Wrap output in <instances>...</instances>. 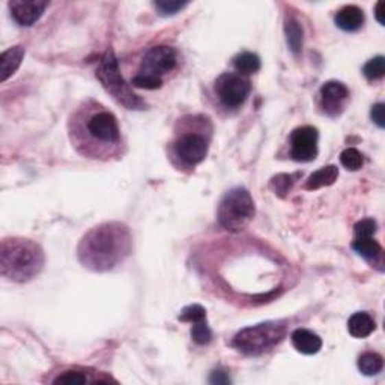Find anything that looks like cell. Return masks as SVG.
Here are the masks:
<instances>
[{"label": "cell", "mask_w": 385, "mask_h": 385, "mask_svg": "<svg viewBox=\"0 0 385 385\" xmlns=\"http://www.w3.org/2000/svg\"><path fill=\"white\" fill-rule=\"evenodd\" d=\"M69 140L75 151L91 160L108 161L122 155L124 140L117 117L95 100L78 106L68 121Z\"/></svg>", "instance_id": "6da1fadb"}, {"label": "cell", "mask_w": 385, "mask_h": 385, "mask_svg": "<svg viewBox=\"0 0 385 385\" xmlns=\"http://www.w3.org/2000/svg\"><path fill=\"white\" fill-rule=\"evenodd\" d=\"M77 251L86 268L97 272L113 270L131 253L130 229L117 222L98 224L82 238Z\"/></svg>", "instance_id": "7a4b0ae2"}, {"label": "cell", "mask_w": 385, "mask_h": 385, "mask_svg": "<svg viewBox=\"0 0 385 385\" xmlns=\"http://www.w3.org/2000/svg\"><path fill=\"white\" fill-rule=\"evenodd\" d=\"M212 137L209 117L190 115L176 124L174 140L170 141V159L179 170H191L207 159Z\"/></svg>", "instance_id": "3957f363"}, {"label": "cell", "mask_w": 385, "mask_h": 385, "mask_svg": "<svg viewBox=\"0 0 385 385\" xmlns=\"http://www.w3.org/2000/svg\"><path fill=\"white\" fill-rule=\"evenodd\" d=\"M44 251L35 241L26 238H6L0 250L2 276L15 283H27L44 268Z\"/></svg>", "instance_id": "277c9868"}, {"label": "cell", "mask_w": 385, "mask_h": 385, "mask_svg": "<svg viewBox=\"0 0 385 385\" xmlns=\"http://www.w3.org/2000/svg\"><path fill=\"white\" fill-rule=\"evenodd\" d=\"M97 77L103 84V88L107 93L112 95L113 100L128 110H141L146 107V104L136 95L130 84L124 80V77L119 73V64L112 50L106 51V54L100 60V65L97 68Z\"/></svg>", "instance_id": "5b68a950"}, {"label": "cell", "mask_w": 385, "mask_h": 385, "mask_svg": "<svg viewBox=\"0 0 385 385\" xmlns=\"http://www.w3.org/2000/svg\"><path fill=\"white\" fill-rule=\"evenodd\" d=\"M218 223L229 232H241L255 217V202L246 188L227 191L218 205Z\"/></svg>", "instance_id": "8992f818"}, {"label": "cell", "mask_w": 385, "mask_h": 385, "mask_svg": "<svg viewBox=\"0 0 385 385\" xmlns=\"http://www.w3.org/2000/svg\"><path fill=\"white\" fill-rule=\"evenodd\" d=\"M286 325L280 322H264L255 327L241 329L235 336L232 347L246 355H261L285 339Z\"/></svg>", "instance_id": "52a82bcc"}, {"label": "cell", "mask_w": 385, "mask_h": 385, "mask_svg": "<svg viewBox=\"0 0 385 385\" xmlns=\"http://www.w3.org/2000/svg\"><path fill=\"white\" fill-rule=\"evenodd\" d=\"M251 91L250 80L240 73H224L214 83V92L226 108H240Z\"/></svg>", "instance_id": "ba28073f"}, {"label": "cell", "mask_w": 385, "mask_h": 385, "mask_svg": "<svg viewBox=\"0 0 385 385\" xmlns=\"http://www.w3.org/2000/svg\"><path fill=\"white\" fill-rule=\"evenodd\" d=\"M178 62L179 56L174 47L156 45L145 53L137 74L151 75L163 80L164 75H167L178 67Z\"/></svg>", "instance_id": "9c48e42d"}, {"label": "cell", "mask_w": 385, "mask_h": 385, "mask_svg": "<svg viewBox=\"0 0 385 385\" xmlns=\"http://www.w3.org/2000/svg\"><path fill=\"white\" fill-rule=\"evenodd\" d=\"M318 140L319 132L315 127L304 125L298 127L289 137L290 159L298 163H310L318 156Z\"/></svg>", "instance_id": "30bf717a"}, {"label": "cell", "mask_w": 385, "mask_h": 385, "mask_svg": "<svg viewBox=\"0 0 385 385\" xmlns=\"http://www.w3.org/2000/svg\"><path fill=\"white\" fill-rule=\"evenodd\" d=\"M349 98V89L347 84L337 80H329L322 84L319 91L320 107L328 116H339Z\"/></svg>", "instance_id": "8fae6325"}, {"label": "cell", "mask_w": 385, "mask_h": 385, "mask_svg": "<svg viewBox=\"0 0 385 385\" xmlns=\"http://www.w3.org/2000/svg\"><path fill=\"white\" fill-rule=\"evenodd\" d=\"M47 6H49L47 2H36V0H32V2H27V0H14V2L8 3L12 19L17 21V25L25 27L34 26L43 17Z\"/></svg>", "instance_id": "7c38bea8"}, {"label": "cell", "mask_w": 385, "mask_h": 385, "mask_svg": "<svg viewBox=\"0 0 385 385\" xmlns=\"http://www.w3.org/2000/svg\"><path fill=\"white\" fill-rule=\"evenodd\" d=\"M352 248L360 256H363L367 262H371L375 268L384 271V250L380 242L373 240V237L353 238Z\"/></svg>", "instance_id": "4fadbf2b"}, {"label": "cell", "mask_w": 385, "mask_h": 385, "mask_svg": "<svg viewBox=\"0 0 385 385\" xmlns=\"http://www.w3.org/2000/svg\"><path fill=\"white\" fill-rule=\"evenodd\" d=\"M334 20L337 27H340L345 32H357L364 25V12L355 5H348L336 14Z\"/></svg>", "instance_id": "5bb4252c"}, {"label": "cell", "mask_w": 385, "mask_h": 385, "mask_svg": "<svg viewBox=\"0 0 385 385\" xmlns=\"http://www.w3.org/2000/svg\"><path fill=\"white\" fill-rule=\"evenodd\" d=\"M294 348L304 353V355H315L322 348V340L318 334H315L310 329L305 328H298L290 336Z\"/></svg>", "instance_id": "9a60e30c"}, {"label": "cell", "mask_w": 385, "mask_h": 385, "mask_svg": "<svg viewBox=\"0 0 385 385\" xmlns=\"http://www.w3.org/2000/svg\"><path fill=\"white\" fill-rule=\"evenodd\" d=\"M23 58H25V49L21 45L11 47L3 51L0 58V80L6 82L20 68Z\"/></svg>", "instance_id": "2e32d148"}, {"label": "cell", "mask_w": 385, "mask_h": 385, "mask_svg": "<svg viewBox=\"0 0 385 385\" xmlns=\"http://www.w3.org/2000/svg\"><path fill=\"white\" fill-rule=\"evenodd\" d=\"M375 319L364 312L353 313L348 320V331L352 337H355V339H366V337H369L375 331Z\"/></svg>", "instance_id": "e0dca14e"}, {"label": "cell", "mask_w": 385, "mask_h": 385, "mask_svg": "<svg viewBox=\"0 0 385 385\" xmlns=\"http://www.w3.org/2000/svg\"><path fill=\"white\" fill-rule=\"evenodd\" d=\"M337 178H339V169L336 166H325L319 170H316L315 174H312L309 179L305 180L304 188L309 191L319 190L322 187H329L333 185Z\"/></svg>", "instance_id": "ac0fdd59"}, {"label": "cell", "mask_w": 385, "mask_h": 385, "mask_svg": "<svg viewBox=\"0 0 385 385\" xmlns=\"http://www.w3.org/2000/svg\"><path fill=\"white\" fill-rule=\"evenodd\" d=\"M233 67L242 75H250L257 73L261 69V58L255 53L244 51L233 58Z\"/></svg>", "instance_id": "d6986e66"}, {"label": "cell", "mask_w": 385, "mask_h": 385, "mask_svg": "<svg viewBox=\"0 0 385 385\" xmlns=\"http://www.w3.org/2000/svg\"><path fill=\"white\" fill-rule=\"evenodd\" d=\"M384 367V358L376 352H366L358 358L360 372L366 376L378 375Z\"/></svg>", "instance_id": "ffe728a7"}, {"label": "cell", "mask_w": 385, "mask_h": 385, "mask_svg": "<svg viewBox=\"0 0 385 385\" xmlns=\"http://www.w3.org/2000/svg\"><path fill=\"white\" fill-rule=\"evenodd\" d=\"M285 32L288 44L295 54H298L303 49V27L295 19H288L285 23Z\"/></svg>", "instance_id": "44dd1931"}, {"label": "cell", "mask_w": 385, "mask_h": 385, "mask_svg": "<svg viewBox=\"0 0 385 385\" xmlns=\"http://www.w3.org/2000/svg\"><path fill=\"white\" fill-rule=\"evenodd\" d=\"M340 163H342L343 167L355 172V170H360L361 167H363L364 159H363V154H361L358 149L348 148L340 154Z\"/></svg>", "instance_id": "7402d4cb"}, {"label": "cell", "mask_w": 385, "mask_h": 385, "mask_svg": "<svg viewBox=\"0 0 385 385\" xmlns=\"http://www.w3.org/2000/svg\"><path fill=\"white\" fill-rule=\"evenodd\" d=\"M363 74L367 80H381L385 74V59L384 56H376L367 62L363 68Z\"/></svg>", "instance_id": "603a6c76"}, {"label": "cell", "mask_w": 385, "mask_h": 385, "mask_svg": "<svg viewBox=\"0 0 385 385\" xmlns=\"http://www.w3.org/2000/svg\"><path fill=\"white\" fill-rule=\"evenodd\" d=\"M93 382L88 375L82 371H68L59 375L56 380H53V384H60V385H75V384H88Z\"/></svg>", "instance_id": "cb8c5ba5"}, {"label": "cell", "mask_w": 385, "mask_h": 385, "mask_svg": "<svg viewBox=\"0 0 385 385\" xmlns=\"http://www.w3.org/2000/svg\"><path fill=\"white\" fill-rule=\"evenodd\" d=\"M205 319H207V310L203 309L200 304L187 305V307L180 312V315H179V320L191 322V324H196V322H200Z\"/></svg>", "instance_id": "d4e9b609"}, {"label": "cell", "mask_w": 385, "mask_h": 385, "mask_svg": "<svg viewBox=\"0 0 385 385\" xmlns=\"http://www.w3.org/2000/svg\"><path fill=\"white\" fill-rule=\"evenodd\" d=\"M163 80L160 78H155L151 75H143V74H136L132 77L131 80V86L132 88H139V89H146V91H155L160 89L163 86Z\"/></svg>", "instance_id": "484cf974"}, {"label": "cell", "mask_w": 385, "mask_h": 385, "mask_svg": "<svg viewBox=\"0 0 385 385\" xmlns=\"http://www.w3.org/2000/svg\"><path fill=\"white\" fill-rule=\"evenodd\" d=\"M191 337L193 340L198 343V345H208L212 339V333L208 327V322L205 320H200V322H196L191 328Z\"/></svg>", "instance_id": "4316f807"}, {"label": "cell", "mask_w": 385, "mask_h": 385, "mask_svg": "<svg viewBox=\"0 0 385 385\" xmlns=\"http://www.w3.org/2000/svg\"><path fill=\"white\" fill-rule=\"evenodd\" d=\"M376 229H378V224L373 218H364L361 220L353 227V238H360V237H373L376 233Z\"/></svg>", "instance_id": "83f0119b"}, {"label": "cell", "mask_w": 385, "mask_h": 385, "mask_svg": "<svg viewBox=\"0 0 385 385\" xmlns=\"http://www.w3.org/2000/svg\"><path fill=\"white\" fill-rule=\"evenodd\" d=\"M187 5V2H179V0H160V2L154 3L156 11L161 15H174L180 10H184Z\"/></svg>", "instance_id": "f1b7e54d"}, {"label": "cell", "mask_w": 385, "mask_h": 385, "mask_svg": "<svg viewBox=\"0 0 385 385\" xmlns=\"http://www.w3.org/2000/svg\"><path fill=\"white\" fill-rule=\"evenodd\" d=\"M292 184H294V176L290 175H277L271 183L274 191H276V194L281 196V198L286 193H289L290 188H292Z\"/></svg>", "instance_id": "f546056e"}, {"label": "cell", "mask_w": 385, "mask_h": 385, "mask_svg": "<svg viewBox=\"0 0 385 385\" xmlns=\"http://www.w3.org/2000/svg\"><path fill=\"white\" fill-rule=\"evenodd\" d=\"M371 117L380 128H384V125H385V106L382 103L375 104L371 110Z\"/></svg>", "instance_id": "4dcf8cb0"}, {"label": "cell", "mask_w": 385, "mask_h": 385, "mask_svg": "<svg viewBox=\"0 0 385 385\" xmlns=\"http://www.w3.org/2000/svg\"><path fill=\"white\" fill-rule=\"evenodd\" d=\"M209 382L211 384H231V378L226 375V372L215 371V372L211 373Z\"/></svg>", "instance_id": "1f68e13d"}, {"label": "cell", "mask_w": 385, "mask_h": 385, "mask_svg": "<svg viewBox=\"0 0 385 385\" xmlns=\"http://www.w3.org/2000/svg\"><path fill=\"white\" fill-rule=\"evenodd\" d=\"M382 8H384V3H382V2H378V3H376L375 15H376V20L380 21V25H384V19H382Z\"/></svg>", "instance_id": "d6a6232c"}]
</instances>
